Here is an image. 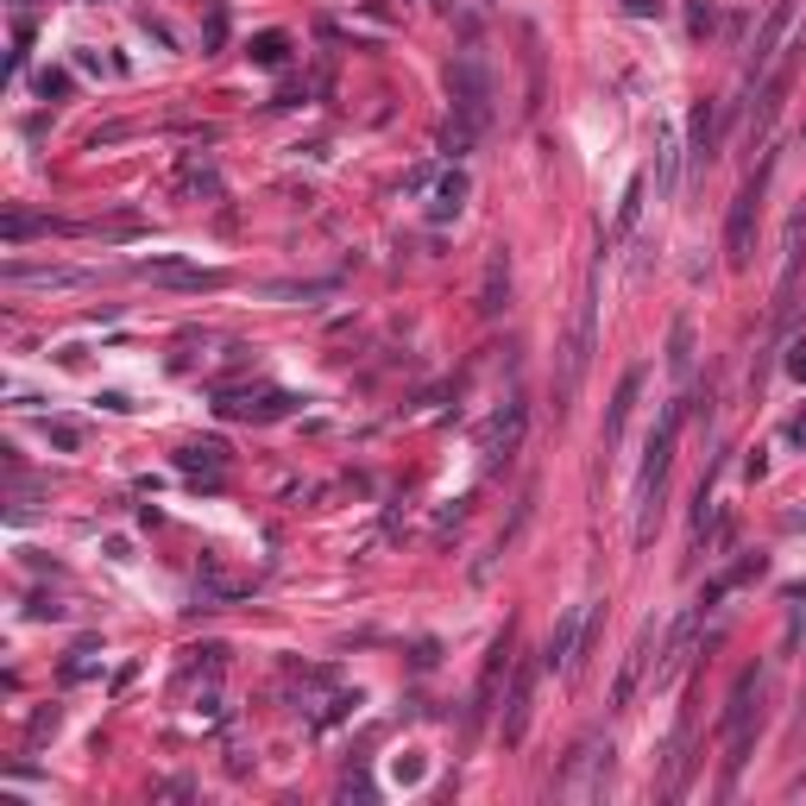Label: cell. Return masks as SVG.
<instances>
[{
	"label": "cell",
	"mask_w": 806,
	"mask_h": 806,
	"mask_svg": "<svg viewBox=\"0 0 806 806\" xmlns=\"http://www.w3.org/2000/svg\"><path fill=\"white\" fill-rule=\"evenodd\" d=\"M283 57H290V39H283V32H259V39H252V64L278 69Z\"/></svg>",
	"instance_id": "obj_25"
},
{
	"label": "cell",
	"mask_w": 806,
	"mask_h": 806,
	"mask_svg": "<svg viewBox=\"0 0 806 806\" xmlns=\"http://www.w3.org/2000/svg\"><path fill=\"white\" fill-rule=\"evenodd\" d=\"M504 297H511V252H492V265H485V290H480V315H498Z\"/></svg>",
	"instance_id": "obj_18"
},
{
	"label": "cell",
	"mask_w": 806,
	"mask_h": 806,
	"mask_svg": "<svg viewBox=\"0 0 806 806\" xmlns=\"http://www.w3.org/2000/svg\"><path fill=\"white\" fill-rule=\"evenodd\" d=\"M668 366H675V378L694 372V327L687 322H675V334H668Z\"/></svg>",
	"instance_id": "obj_23"
},
{
	"label": "cell",
	"mask_w": 806,
	"mask_h": 806,
	"mask_svg": "<svg viewBox=\"0 0 806 806\" xmlns=\"http://www.w3.org/2000/svg\"><path fill=\"white\" fill-rule=\"evenodd\" d=\"M624 7H631V13H643V20H649V13H662V7H668V0H624Z\"/></svg>",
	"instance_id": "obj_30"
},
{
	"label": "cell",
	"mask_w": 806,
	"mask_h": 806,
	"mask_svg": "<svg viewBox=\"0 0 806 806\" xmlns=\"http://www.w3.org/2000/svg\"><path fill=\"white\" fill-rule=\"evenodd\" d=\"M176 466H183V473H208V480H215L221 466H227V448H221V441H190V448L176 454Z\"/></svg>",
	"instance_id": "obj_20"
},
{
	"label": "cell",
	"mask_w": 806,
	"mask_h": 806,
	"mask_svg": "<svg viewBox=\"0 0 806 806\" xmlns=\"http://www.w3.org/2000/svg\"><path fill=\"white\" fill-rule=\"evenodd\" d=\"M587 624H592V605H567L561 611V624H555V636H548V649H542V662L555 668V675H573V668H580Z\"/></svg>",
	"instance_id": "obj_5"
},
{
	"label": "cell",
	"mask_w": 806,
	"mask_h": 806,
	"mask_svg": "<svg viewBox=\"0 0 806 806\" xmlns=\"http://www.w3.org/2000/svg\"><path fill=\"white\" fill-rule=\"evenodd\" d=\"M592 315H599V278H587V290H580V309H573V334H567L561 397H573V391H580V378H587V359H592Z\"/></svg>",
	"instance_id": "obj_4"
},
{
	"label": "cell",
	"mask_w": 806,
	"mask_h": 806,
	"mask_svg": "<svg viewBox=\"0 0 806 806\" xmlns=\"http://www.w3.org/2000/svg\"><path fill=\"white\" fill-rule=\"evenodd\" d=\"M675 164H680V152H675V139L662 132V152H655V196L662 202L675 196Z\"/></svg>",
	"instance_id": "obj_22"
},
{
	"label": "cell",
	"mask_w": 806,
	"mask_h": 806,
	"mask_svg": "<svg viewBox=\"0 0 806 806\" xmlns=\"http://www.w3.org/2000/svg\"><path fill=\"white\" fill-rule=\"evenodd\" d=\"M517 436H524V404H504V410L492 416V429H485V466H498V460H511V448H517Z\"/></svg>",
	"instance_id": "obj_12"
},
{
	"label": "cell",
	"mask_w": 806,
	"mask_h": 806,
	"mask_svg": "<svg viewBox=\"0 0 806 806\" xmlns=\"http://www.w3.org/2000/svg\"><path fill=\"white\" fill-rule=\"evenodd\" d=\"M787 372H794V378H800V385H806V341H800V347H794V353H787Z\"/></svg>",
	"instance_id": "obj_29"
},
{
	"label": "cell",
	"mask_w": 806,
	"mask_h": 806,
	"mask_svg": "<svg viewBox=\"0 0 806 806\" xmlns=\"http://www.w3.org/2000/svg\"><path fill=\"white\" fill-rule=\"evenodd\" d=\"M132 271L152 283H171V290H221V271H202V265H183V259H139Z\"/></svg>",
	"instance_id": "obj_7"
},
{
	"label": "cell",
	"mask_w": 806,
	"mask_h": 806,
	"mask_svg": "<svg viewBox=\"0 0 806 806\" xmlns=\"http://www.w3.org/2000/svg\"><path fill=\"white\" fill-rule=\"evenodd\" d=\"M763 176H769V171L750 176L738 196H731V215H724V265H731V271H743V265H750V252H756V208H763Z\"/></svg>",
	"instance_id": "obj_3"
},
{
	"label": "cell",
	"mask_w": 806,
	"mask_h": 806,
	"mask_svg": "<svg viewBox=\"0 0 806 806\" xmlns=\"http://www.w3.org/2000/svg\"><path fill=\"white\" fill-rule=\"evenodd\" d=\"M675 441H680V404H668L662 422H655L649 448H643V473H636V542H649V529H655L662 480H668V466H675Z\"/></svg>",
	"instance_id": "obj_1"
},
{
	"label": "cell",
	"mask_w": 806,
	"mask_h": 806,
	"mask_svg": "<svg viewBox=\"0 0 806 806\" xmlns=\"http://www.w3.org/2000/svg\"><path fill=\"white\" fill-rule=\"evenodd\" d=\"M787 436H794V441H806V410L794 416V422H787Z\"/></svg>",
	"instance_id": "obj_31"
},
{
	"label": "cell",
	"mask_w": 806,
	"mask_h": 806,
	"mask_svg": "<svg viewBox=\"0 0 806 806\" xmlns=\"http://www.w3.org/2000/svg\"><path fill=\"white\" fill-rule=\"evenodd\" d=\"M504 668H511V624H504V636L492 643V655H485V668H480V694H473V719H485L492 712V699H498V680Z\"/></svg>",
	"instance_id": "obj_11"
},
{
	"label": "cell",
	"mask_w": 806,
	"mask_h": 806,
	"mask_svg": "<svg viewBox=\"0 0 806 806\" xmlns=\"http://www.w3.org/2000/svg\"><path fill=\"white\" fill-rule=\"evenodd\" d=\"M51 227H57L51 215H7V221H0V240L20 246V240H32V234H51Z\"/></svg>",
	"instance_id": "obj_21"
},
{
	"label": "cell",
	"mask_w": 806,
	"mask_h": 806,
	"mask_svg": "<svg viewBox=\"0 0 806 806\" xmlns=\"http://www.w3.org/2000/svg\"><path fill=\"white\" fill-rule=\"evenodd\" d=\"M44 441H51V448H64V454H76V448H83V422H69V416H44Z\"/></svg>",
	"instance_id": "obj_24"
},
{
	"label": "cell",
	"mask_w": 806,
	"mask_h": 806,
	"mask_svg": "<svg viewBox=\"0 0 806 806\" xmlns=\"http://www.w3.org/2000/svg\"><path fill=\"white\" fill-rule=\"evenodd\" d=\"M694 624H699V611H687V617L675 624L668 655H662V668H655V687H675V680L687 675V662H694Z\"/></svg>",
	"instance_id": "obj_10"
},
{
	"label": "cell",
	"mask_w": 806,
	"mask_h": 806,
	"mask_svg": "<svg viewBox=\"0 0 806 806\" xmlns=\"http://www.w3.org/2000/svg\"><path fill=\"white\" fill-rule=\"evenodd\" d=\"M95 649H76V662H64V680H88L95 675V662H88Z\"/></svg>",
	"instance_id": "obj_27"
},
{
	"label": "cell",
	"mask_w": 806,
	"mask_h": 806,
	"mask_svg": "<svg viewBox=\"0 0 806 806\" xmlns=\"http://www.w3.org/2000/svg\"><path fill=\"white\" fill-rule=\"evenodd\" d=\"M636 391H643V366L624 372V385H617V397H611V410H605V448H611L617 436H624V416H631Z\"/></svg>",
	"instance_id": "obj_17"
},
{
	"label": "cell",
	"mask_w": 806,
	"mask_h": 806,
	"mask_svg": "<svg viewBox=\"0 0 806 806\" xmlns=\"http://www.w3.org/2000/svg\"><path fill=\"white\" fill-rule=\"evenodd\" d=\"M221 39H227V13L215 7V13H208V51H221Z\"/></svg>",
	"instance_id": "obj_28"
},
{
	"label": "cell",
	"mask_w": 806,
	"mask_h": 806,
	"mask_svg": "<svg viewBox=\"0 0 806 806\" xmlns=\"http://www.w3.org/2000/svg\"><path fill=\"white\" fill-rule=\"evenodd\" d=\"M7 283H57V290H69V283H88V271H69V265H7Z\"/></svg>",
	"instance_id": "obj_15"
},
{
	"label": "cell",
	"mask_w": 806,
	"mask_h": 806,
	"mask_svg": "<svg viewBox=\"0 0 806 806\" xmlns=\"http://www.w3.org/2000/svg\"><path fill=\"white\" fill-rule=\"evenodd\" d=\"M422 196H429V221H454L460 208H466V196H473V183H466V171H460V164H448V171H441Z\"/></svg>",
	"instance_id": "obj_9"
},
{
	"label": "cell",
	"mask_w": 806,
	"mask_h": 806,
	"mask_svg": "<svg viewBox=\"0 0 806 806\" xmlns=\"http://www.w3.org/2000/svg\"><path fill=\"white\" fill-rule=\"evenodd\" d=\"M529 694H536V668L517 662V675H511V699H504V743H524L529 738Z\"/></svg>",
	"instance_id": "obj_8"
},
{
	"label": "cell",
	"mask_w": 806,
	"mask_h": 806,
	"mask_svg": "<svg viewBox=\"0 0 806 806\" xmlns=\"http://www.w3.org/2000/svg\"><path fill=\"white\" fill-rule=\"evenodd\" d=\"M787 0H775V13H769V25H763V39H756V57H750V76H763L769 69V57H775V44H782V32H787Z\"/></svg>",
	"instance_id": "obj_19"
},
{
	"label": "cell",
	"mask_w": 806,
	"mask_h": 806,
	"mask_svg": "<svg viewBox=\"0 0 806 806\" xmlns=\"http://www.w3.org/2000/svg\"><path fill=\"white\" fill-rule=\"evenodd\" d=\"M259 297H271V303H315V297H334V278H278V283H259Z\"/></svg>",
	"instance_id": "obj_14"
},
{
	"label": "cell",
	"mask_w": 806,
	"mask_h": 806,
	"mask_svg": "<svg viewBox=\"0 0 806 806\" xmlns=\"http://www.w3.org/2000/svg\"><path fill=\"white\" fill-rule=\"evenodd\" d=\"M448 95H454V120L460 127L480 132L485 120H492V69H485V57L466 44L454 57V69H448Z\"/></svg>",
	"instance_id": "obj_2"
},
{
	"label": "cell",
	"mask_w": 806,
	"mask_h": 806,
	"mask_svg": "<svg viewBox=\"0 0 806 806\" xmlns=\"http://www.w3.org/2000/svg\"><path fill=\"white\" fill-rule=\"evenodd\" d=\"M636 215H643V176H631V190H624V202H617V234H631Z\"/></svg>",
	"instance_id": "obj_26"
},
{
	"label": "cell",
	"mask_w": 806,
	"mask_h": 806,
	"mask_svg": "<svg viewBox=\"0 0 806 806\" xmlns=\"http://www.w3.org/2000/svg\"><path fill=\"white\" fill-rule=\"evenodd\" d=\"M649 649H655V624H643V636H636V649L624 655V668H617V687H611V706H631V699H636V680H643V668H649Z\"/></svg>",
	"instance_id": "obj_13"
},
{
	"label": "cell",
	"mask_w": 806,
	"mask_h": 806,
	"mask_svg": "<svg viewBox=\"0 0 806 806\" xmlns=\"http://www.w3.org/2000/svg\"><path fill=\"white\" fill-rule=\"evenodd\" d=\"M687 132H694V164L706 171V164H712V139H719V101H699Z\"/></svg>",
	"instance_id": "obj_16"
},
{
	"label": "cell",
	"mask_w": 806,
	"mask_h": 806,
	"mask_svg": "<svg viewBox=\"0 0 806 806\" xmlns=\"http://www.w3.org/2000/svg\"><path fill=\"white\" fill-rule=\"evenodd\" d=\"M605 769H611V750L580 743V750H573V763H567V775H561V794H567V800H592V794L605 787Z\"/></svg>",
	"instance_id": "obj_6"
}]
</instances>
